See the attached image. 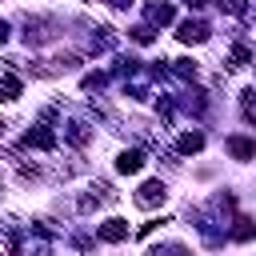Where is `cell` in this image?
Instances as JSON below:
<instances>
[{
  "instance_id": "6da1fadb",
  "label": "cell",
  "mask_w": 256,
  "mask_h": 256,
  "mask_svg": "<svg viewBox=\"0 0 256 256\" xmlns=\"http://www.w3.org/2000/svg\"><path fill=\"white\" fill-rule=\"evenodd\" d=\"M164 196H168L164 180H148V184H140V192H136V204H140V208H156V204H164Z\"/></svg>"
},
{
  "instance_id": "7a4b0ae2",
  "label": "cell",
  "mask_w": 256,
  "mask_h": 256,
  "mask_svg": "<svg viewBox=\"0 0 256 256\" xmlns=\"http://www.w3.org/2000/svg\"><path fill=\"white\" fill-rule=\"evenodd\" d=\"M176 36H180L184 44H204V40H208V24H204V20H184V24L176 28Z\"/></svg>"
},
{
  "instance_id": "3957f363",
  "label": "cell",
  "mask_w": 256,
  "mask_h": 256,
  "mask_svg": "<svg viewBox=\"0 0 256 256\" xmlns=\"http://www.w3.org/2000/svg\"><path fill=\"white\" fill-rule=\"evenodd\" d=\"M116 168H120L124 176H132V172H140V168H144V152H140V148H124V152L116 156Z\"/></svg>"
},
{
  "instance_id": "277c9868",
  "label": "cell",
  "mask_w": 256,
  "mask_h": 256,
  "mask_svg": "<svg viewBox=\"0 0 256 256\" xmlns=\"http://www.w3.org/2000/svg\"><path fill=\"white\" fill-rule=\"evenodd\" d=\"M124 236H128V224H124V220H116V216H112V220H104V224H100V240L120 244Z\"/></svg>"
},
{
  "instance_id": "5b68a950",
  "label": "cell",
  "mask_w": 256,
  "mask_h": 256,
  "mask_svg": "<svg viewBox=\"0 0 256 256\" xmlns=\"http://www.w3.org/2000/svg\"><path fill=\"white\" fill-rule=\"evenodd\" d=\"M228 152H232L236 160H252V156H256V144L244 140V136H228Z\"/></svg>"
},
{
  "instance_id": "8992f818",
  "label": "cell",
  "mask_w": 256,
  "mask_h": 256,
  "mask_svg": "<svg viewBox=\"0 0 256 256\" xmlns=\"http://www.w3.org/2000/svg\"><path fill=\"white\" fill-rule=\"evenodd\" d=\"M28 144H36V148H56V136H52L48 124H36V128L28 132Z\"/></svg>"
},
{
  "instance_id": "52a82bcc",
  "label": "cell",
  "mask_w": 256,
  "mask_h": 256,
  "mask_svg": "<svg viewBox=\"0 0 256 256\" xmlns=\"http://www.w3.org/2000/svg\"><path fill=\"white\" fill-rule=\"evenodd\" d=\"M252 236H256V220L240 216V220H236V228H232V240H252Z\"/></svg>"
},
{
  "instance_id": "ba28073f",
  "label": "cell",
  "mask_w": 256,
  "mask_h": 256,
  "mask_svg": "<svg viewBox=\"0 0 256 256\" xmlns=\"http://www.w3.org/2000/svg\"><path fill=\"white\" fill-rule=\"evenodd\" d=\"M148 20H152V24H172V8H168V4H152V8H148Z\"/></svg>"
},
{
  "instance_id": "9c48e42d",
  "label": "cell",
  "mask_w": 256,
  "mask_h": 256,
  "mask_svg": "<svg viewBox=\"0 0 256 256\" xmlns=\"http://www.w3.org/2000/svg\"><path fill=\"white\" fill-rule=\"evenodd\" d=\"M200 148H204V136L200 132H184L180 136V152H200Z\"/></svg>"
},
{
  "instance_id": "30bf717a",
  "label": "cell",
  "mask_w": 256,
  "mask_h": 256,
  "mask_svg": "<svg viewBox=\"0 0 256 256\" xmlns=\"http://www.w3.org/2000/svg\"><path fill=\"white\" fill-rule=\"evenodd\" d=\"M16 96H20V80L8 72V76H4V100H16Z\"/></svg>"
},
{
  "instance_id": "8fae6325",
  "label": "cell",
  "mask_w": 256,
  "mask_h": 256,
  "mask_svg": "<svg viewBox=\"0 0 256 256\" xmlns=\"http://www.w3.org/2000/svg\"><path fill=\"white\" fill-rule=\"evenodd\" d=\"M132 40H136V44H152V28H144V24L132 28Z\"/></svg>"
},
{
  "instance_id": "7c38bea8",
  "label": "cell",
  "mask_w": 256,
  "mask_h": 256,
  "mask_svg": "<svg viewBox=\"0 0 256 256\" xmlns=\"http://www.w3.org/2000/svg\"><path fill=\"white\" fill-rule=\"evenodd\" d=\"M176 64V76H196V64L192 60H172Z\"/></svg>"
},
{
  "instance_id": "4fadbf2b",
  "label": "cell",
  "mask_w": 256,
  "mask_h": 256,
  "mask_svg": "<svg viewBox=\"0 0 256 256\" xmlns=\"http://www.w3.org/2000/svg\"><path fill=\"white\" fill-rule=\"evenodd\" d=\"M244 116L256 120V92H244Z\"/></svg>"
},
{
  "instance_id": "5bb4252c",
  "label": "cell",
  "mask_w": 256,
  "mask_h": 256,
  "mask_svg": "<svg viewBox=\"0 0 256 256\" xmlns=\"http://www.w3.org/2000/svg\"><path fill=\"white\" fill-rule=\"evenodd\" d=\"M240 64H248V48H232V68H240Z\"/></svg>"
},
{
  "instance_id": "9a60e30c",
  "label": "cell",
  "mask_w": 256,
  "mask_h": 256,
  "mask_svg": "<svg viewBox=\"0 0 256 256\" xmlns=\"http://www.w3.org/2000/svg\"><path fill=\"white\" fill-rule=\"evenodd\" d=\"M220 8H228V12L240 16V12H244V0H220Z\"/></svg>"
},
{
  "instance_id": "2e32d148",
  "label": "cell",
  "mask_w": 256,
  "mask_h": 256,
  "mask_svg": "<svg viewBox=\"0 0 256 256\" xmlns=\"http://www.w3.org/2000/svg\"><path fill=\"white\" fill-rule=\"evenodd\" d=\"M152 256H188V252H184V248H176V244H172V248H164V252H152Z\"/></svg>"
},
{
  "instance_id": "e0dca14e",
  "label": "cell",
  "mask_w": 256,
  "mask_h": 256,
  "mask_svg": "<svg viewBox=\"0 0 256 256\" xmlns=\"http://www.w3.org/2000/svg\"><path fill=\"white\" fill-rule=\"evenodd\" d=\"M108 4H112V8H128L132 0H108Z\"/></svg>"
},
{
  "instance_id": "ac0fdd59",
  "label": "cell",
  "mask_w": 256,
  "mask_h": 256,
  "mask_svg": "<svg viewBox=\"0 0 256 256\" xmlns=\"http://www.w3.org/2000/svg\"><path fill=\"white\" fill-rule=\"evenodd\" d=\"M184 4H188V8H204V0H184Z\"/></svg>"
}]
</instances>
